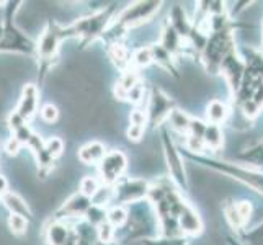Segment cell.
I'll return each mask as SVG.
<instances>
[{"label":"cell","instance_id":"obj_1","mask_svg":"<svg viewBox=\"0 0 263 245\" xmlns=\"http://www.w3.org/2000/svg\"><path fill=\"white\" fill-rule=\"evenodd\" d=\"M5 13V23L2 40H0V52H20V54H33L36 51V43L25 34L18 26L13 23V13L16 12V5L20 2H8Z\"/></svg>","mask_w":263,"mask_h":245},{"label":"cell","instance_id":"obj_2","mask_svg":"<svg viewBox=\"0 0 263 245\" xmlns=\"http://www.w3.org/2000/svg\"><path fill=\"white\" fill-rule=\"evenodd\" d=\"M113 13V7L105 8V10L95 12L88 16L79 18L72 25L64 26V36L67 38H80L84 40V44L95 41L98 36L105 33V28L110 23V18Z\"/></svg>","mask_w":263,"mask_h":245},{"label":"cell","instance_id":"obj_3","mask_svg":"<svg viewBox=\"0 0 263 245\" xmlns=\"http://www.w3.org/2000/svg\"><path fill=\"white\" fill-rule=\"evenodd\" d=\"M62 40H66L64 26H61L56 22H48L46 28L40 36L38 44H36V52H38V58L43 64H51V61L56 59Z\"/></svg>","mask_w":263,"mask_h":245},{"label":"cell","instance_id":"obj_4","mask_svg":"<svg viewBox=\"0 0 263 245\" xmlns=\"http://www.w3.org/2000/svg\"><path fill=\"white\" fill-rule=\"evenodd\" d=\"M160 7H162L160 2H136V4H131L120 13V16H118L116 28L128 30V28H133V26L146 23L159 12Z\"/></svg>","mask_w":263,"mask_h":245},{"label":"cell","instance_id":"obj_5","mask_svg":"<svg viewBox=\"0 0 263 245\" xmlns=\"http://www.w3.org/2000/svg\"><path fill=\"white\" fill-rule=\"evenodd\" d=\"M111 188L113 201L116 204L139 203L149 193V183L139 178H121Z\"/></svg>","mask_w":263,"mask_h":245},{"label":"cell","instance_id":"obj_6","mask_svg":"<svg viewBox=\"0 0 263 245\" xmlns=\"http://www.w3.org/2000/svg\"><path fill=\"white\" fill-rule=\"evenodd\" d=\"M126 167H128V157H126L121 150L115 149L111 152H106L103 160L98 163L100 181H102V185L113 186L118 180L123 178Z\"/></svg>","mask_w":263,"mask_h":245},{"label":"cell","instance_id":"obj_7","mask_svg":"<svg viewBox=\"0 0 263 245\" xmlns=\"http://www.w3.org/2000/svg\"><path fill=\"white\" fill-rule=\"evenodd\" d=\"M38 103H40V93H38V87L33 84H26L23 87V92L20 97V102L18 106L15 108V113L22 118V120L28 121L34 116L36 110H38Z\"/></svg>","mask_w":263,"mask_h":245},{"label":"cell","instance_id":"obj_8","mask_svg":"<svg viewBox=\"0 0 263 245\" xmlns=\"http://www.w3.org/2000/svg\"><path fill=\"white\" fill-rule=\"evenodd\" d=\"M162 142H164V150H165V159L168 163V170L172 177H174L180 185H186V178H185V168H183V163H181L180 159V154L175 149L174 142L170 141L168 134L164 131L162 133Z\"/></svg>","mask_w":263,"mask_h":245},{"label":"cell","instance_id":"obj_9","mask_svg":"<svg viewBox=\"0 0 263 245\" xmlns=\"http://www.w3.org/2000/svg\"><path fill=\"white\" fill-rule=\"evenodd\" d=\"M170 111H172V100L162 93L160 90H154L147 108V115L152 124H160V121L165 116H168Z\"/></svg>","mask_w":263,"mask_h":245},{"label":"cell","instance_id":"obj_10","mask_svg":"<svg viewBox=\"0 0 263 245\" xmlns=\"http://www.w3.org/2000/svg\"><path fill=\"white\" fill-rule=\"evenodd\" d=\"M92 206V199L84 196L82 193H77L70 196L67 201L59 208L58 211V221H62L64 217H80L85 216L88 208Z\"/></svg>","mask_w":263,"mask_h":245},{"label":"cell","instance_id":"obj_11","mask_svg":"<svg viewBox=\"0 0 263 245\" xmlns=\"http://www.w3.org/2000/svg\"><path fill=\"white\" fill-rule=\"evenodd\" d=\"M177 221L180 224L181 231L185 234L195 235V234H199L203 229V224H201V219H199L198 213L188 203H183V206H181V211L177 217Z\"/></svg>","mask_w":263,"mask_h":245},{"label":"cell","instance_id":"obj_12","mask_svg":"<svg viewBox=\"0 0 263 245\" xmlns=\"http://www.w3.org/2000/svg\"><path fill=\"white\" fill-rule=\"evenodd\" d=\"M105 154H106L105 144H102L100 141H92L79 149L77 159L82 163H85V165H97V163L103 160Z\"/></svg>","mask_w":263,"mask_h":245},{"label":"cell","instance_id":"obj_13","mask_svg":"<svg viewBox=\"0 0 263 245\" xmlns=\"http://www.w3.org/2000/svg\"><path fill=\"white\" fill-rule=\"evenodd\" d=\"M2 201L5 204V208L12 214H18L25 217L26 221H31V210H30V204L25 201V199L16 195V193H12V192H7L4 196H2Z\"/></svg>","mask_w":263,"mask_h":245},{"label":"cell","instance_id":"obj_14","mask_svg":"<svg viewBox=\"0 0 263 245\" xmlns=\"http://www.w3.org/2000/svg\"><path fill=\"white\" fill-rule=\"evenodd\" d=\"M139 82V76L136 70H126L124 74L121 76V79L116 82L115 87V95L121 100L128 98V93L133 90V87Z\"/></svg>","mask_w":263,"mask_h":245},{"label":"cell","instance_id":"obj_15","mask_svg":"<svg viewBox=\"0 0 263 245\" xmlns=\"http://www.w3.org/2000/svg\"><path fill=\"white\" fill-rule=\"evenodd\" d=\"M203 144L211 149H219L222 146V131L217 124H208L203 133Z\"/></svg>","mask_w":263,"mask_h":245},{"label":"cell","instance_id":"obj_16","mask_svg":"<svg viewBox=\"0 0 263 245\" xmlns=\"http://www.w3.org/2000/svg\"><path fill=\"white\" fill-rule=\"evenodd\" d=\"M110 58L113 59V62L116 64V67L123 69L124 72L128 70V67L131 66V56L128 54V51H126L121 44L115 43L111 49H110Z\"/></svg>","mask_w":263,"mask_h":245},{"label":"cell","instance_id":"obj_17","mask_svg":"<svg viewBox=\"0 0 263 245\" xmlns=\"http://www.w3.org/2000/svg\"><path fill=\"white\" fill-rule=\"evenodd\" d=\"M162 48H164L168 54L175 52L180 48V34L172 28V26H165L164 33H162Z\"/></svg>","mask_w":263,"mask_h":245},{"label":"cell","instance_id":"obj_18","mask_svg":"<svg viewBox=\"0 0 263 245\" xmlns=\"http://www.w3.org/2000/svg\"><path fill=\"white\" fill-rule=\"evenodd\" d=\"M168 120H170L172 128H175L177 131L185 133V134L190 131V123H192V120H190L186 113L180 110H172L168 115Z\"/></svg>","mask_w":263,"mask_h":245},{"label":"cell","instance_id":"obj_19","mask_svg":"<svg viewBox=\"0 0 263 245\" xmlns=\"http://www.w3.org/2000/svg\"><path fill=\"white\" fill-rule=\"evenodd\" d=\"M228 116V108H226L224 103L221 102H211L210 106H208V118H210L211 124H219L221 121L226 120Z\"/></svg>","mask_w":263,"mask_h":245},{"label":"cell","instance_id":"obj_20","mask_svg":"<svg viewBox=\"0 0 263 245\" xmlns=\"http://www.w3.org/2000/svg\"><path fill=\"white\" fill-rule=\"evenodd\" d=\"M85 221L87 224H90L92 228H98L100 224L106 222V211L103 210L102 206H95L92 204L88 208V211L85 213Z\"/></svg>","mask_w":263,"mask_h":245},{"label":"cell","instance_id":"obj_21","mask_svg":"<svg viewBox=\"0 0 263 245\" xmlns=\"http://www.w3.org/2000/svg\"><path fill=\"white\" fill-rule=\"evenodd\" d=\"M126 221H128V211L121 206H115L106 213V222L113 228H121Z\"/></svg>","mask_w":263,"mask_h":245},{"label":"cell","instance_id":"obj_22","mask_svg":"<svg viewBox=\"0 0 263 245\" xmlns=\"http://www.w3.org/2000/svg\"><path fill=\"white\" fill-rule=\"evenodd\" d=\"M100 186H102V183H100V180H97L95 177L87 175L80 180V193L87 198H90V199L95 196V193L100 190Z\"/></svg>","mask_w":263,"mask_h":245},{"label":"cell","instance_id":"obj_23","mask_svg":"<svg viewBox=\"0 0 263 245\" xmlns=\"http://www.w3.org/2000/svg\"><path fill=\"white\" fill-rule=\"evenodd\" d=\"M8 228L13 232V235H25L28 231V221L18 214H10L8 217Z\"/></svg>","mask_w":263,"mask_h":245},{"label":"cell","instance_id":"obj_24","mask_svg":"<svg viewBox=\"0 0 263 245\" xmlns=\"http://www.w3.org/2000/svg\"><path fill=\"white\" fill-rule=\"evenodd\" d=\"M152 62V51L151 48H141L138 49L131 58V64L138 67H147Z\"/></svg>","mask_w":263,"mask_h":245},{"label":"cell","instance_id":"obj_25","mask_svg":"<svg viewBox=\"0 0 263 245\" xmlns=\"http://www.w3.org/2000/svg\"><path fill=\"white\" fill-rule=\"evenodd\" d=\"M44 147H46L48 154L52 159H56L64 152V141L61 138H51L48 141H44Z\"/></svg>","mask_w":263,"mask_h":245},{"label":"cell","instance_id":"obj_26","mask_svg":"<svg viewBox=\"0 0 263 245\" xmlns=\"http://www.w3.org/2000/svg\"><path fill=\"white\" fill-rule=\"evenodd\" d=\"M40 115H41V120H43L44 123L52 124V123H56V121H58V118H59V110H58V106H56V105L48 103V105H44V106L41 108Z\"/></svg>","mask_w":263,"mask_h":245},{"label":"cell","instance_id":"obj_27","mask_svg":"<svg viewBox=\"0 0 263 245\" xmlns=\"http://www.w3.org/2000/svg\"><path fill=\"white\" fill-rule=\"evenodd\" d=\"M113 237H115V228L108 224V222L100 224L98 228H97V239H98V242L108 243V242L113 240Z\"/></svg>","mask_w":263,"mask_h":245},{"label":"cell","instance_id":"obj_28","mask_svg":"<svg viewBox=\"0 0 263 245\" xmlns=\"http://www.w3.org/2000/svg\"><path fill=\"white\" fill-rule=\"evenodd\" d=\"M129 121L134 126H142V128H146V113L141 110H134L129 115Z\"/></svg>","mask_w":263,"mask_h":245},{"label":"cell","instance_id":"obj_29","mask_svg":"<svg viewBox=\"0 0 263 245\" xmlns=\"http://www.w3.org/2000/svg\"><path fill=\"white\" fill-rule=\"evenodd\" d=\"M142 134H144V128L142 126H134L131 124L129 129H128V139L133 141V142H138L142 139Z\"/></svg>","mask_w":263,"mask_h":245},{"label":"cell","instance_id":"obj_30","mask_svg":"<svg viewBox=\"0 0 263 245\" xmlns=\"http://www.w3.org/2000/svg\"><path fill=\"white\" fill-rule=\"evenodd\" d=\"M22 147L23 146L15 138H10V139L7 141V144H5V150H7V154H10V156H16Z\"/></svg>","mask_w":263,"mask_h":245},{"label":"cell","instance_id":"obj_31","mask_svg":"<svg viewBox=\"0 0 263 245\" xmlns=\"http://www.w3.org/2000/svg\"><path fill=\"white\" fill-rule=\"evenodd\" d=\"M144 245H183V242L178 239H165V240H142Z\"/></svg>","mask_w":263,"mask_h":245},{"label":"cell","instance_id":"obj_32","mask_svg":"<svg viewBox=\"0 0 263 245\" xmlns=\"http://www.w3.org/2000/svg\"><path fill=\"white\" fill-rule=\"evenodd\" d=\"M8 192V181L4 175H0V198Z\"/></svg>","mask_w":263,"mask_h":245},{"label":"cell","instance_id":"obj_33","mask_svg":"<svg viewBox=\"0 0 263 245\" xmlns=\"http://www.w3.org/2000/svg\"><path fill=\"white\" fill-rule=\"evenodd\" d=\"M2 33H4V25L0 22V40H2Z\"/></svg>","mask_w":263,"mask_h":245},{"label":"cell","instance_id":"obj_34","mask_svg":"<svg viewBox=\"0 0 263 245\" xmlns=\"http://www.w3.org/2000/svg\"><path fill=\"white\" fill-rule=\"evenodd\" d=\"M95 245H116V243H113V242H108V243H103V242H98V243H95Z\"/></svg>","mask_w":263,"mask_h":245}]
</instances>
